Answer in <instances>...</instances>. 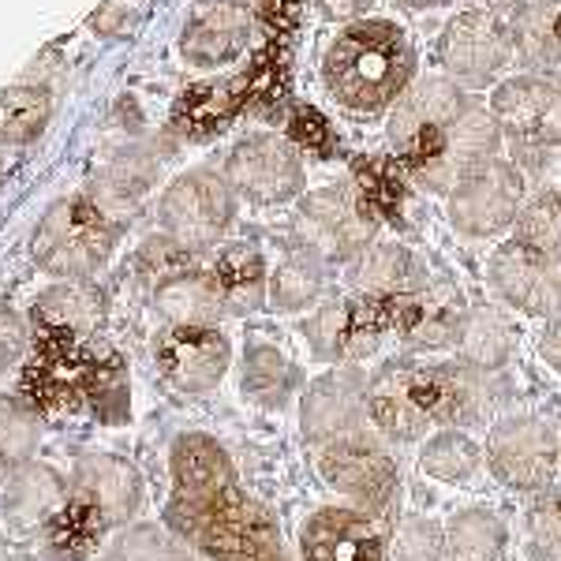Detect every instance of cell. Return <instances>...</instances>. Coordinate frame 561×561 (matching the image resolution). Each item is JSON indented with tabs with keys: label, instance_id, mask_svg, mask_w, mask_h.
I'll return each mask as SVG.
<instances>
[{
	"label": "cell",
	"instance_id": "obj_1",
	"mask_svg": "<svg viewBox=\"0 0 561 561\" xmlns=\"http://www.w3.org/2000/svg\"><path fill=\"white\" fill-rule=\"evenodd\" d=\"M415 53L393 23H356L325 49L330 94L352 113H378L412 87Z\"/></svg>",
	"mask_w": 561,
	"mask_h": 561
},
{
	"label": "cell",
	"instance_id": "obj_2",
	"mask_svg": "<svg viewBox=\"0 0 561 561\" xmlns=\"http://www.w3.org/2000/svg\"><path fill=\"white\" fill-rule=\"evenodd\" d=\"M142 502V479L121 457L90 454L79 457L68 483V502L49 520L53 547L68 558H79L98 536L121 528L135 517Z\"/></svg>",
	"mask_w": 561,
	"mask_h": 561
},
{
	"label": "cell",
	"instance_id": "obj_3",
	"mask_svg": "<svg viewBox=\"0 0 561 561\" xmlns=\"http://www.w3.org/2000/svg\"><path fill=\"white\" fill-rule=\"evenodd\" d=\"M165 528L180 542L217 561L280 554V531L274 513L243 494V486L217 494L210 502H169Z\"/></svg>",
	"mask_w": 561,
	"mask_h": 561
},
{
	"label": "cell",
	"instance_id": "obj_4",
	"mask_svg": "<svg viewBox=\"0 0 561 561\" xmlns=\"http://www.w3.org/2000/svg\"><path fill=\"white\" fill-rule=\"evenodd\" d=\"M113 243H116L113 214H105L90 195H71L60 198L42 217L38 232L31 240V255L45 274L83 280L113 255Z\"/></svg>",
	"mask_w": 561,
	"mask_h": 561
},
{
	"label": "cell",
	"instance_id": "obj_5",
	"mask_svg": "<svg viewBox=\"0 0 561 561\" xmlns=\"http://www.w3.org/2000/svg\"><path fill=\"white\" fill-rule=\"evenodd\" d=\"M367 423L389 442H420L438 423L434 364L397 359L367 382Z\"/></svg>",
	"mask_w": 561,
	"mask_h": 561
},
{
	"label": "cell",
	"instance_id": "obj_6",
	"mask_svg": "<svg viewBox=\"0 0 561 561\" xmlns=\"http://www.w3.org/2000/svg\"><path fill=\"white\" fill-rule=\"evenodd\" d=\"M314 465H319V476L333 491L359 502L367 513L389 510L397 491H401V468L382 446V438L370 431V423L345 434V438L319 446L314 449Z\"/></svg>",
	"mask_w": 561,
	"mask_h": 561
},
{
	"label": "cell",
	"instance_id": "obj_7",
	"mask_svg": "<svg viewBox=\"0 0 561 561\" xmlns=\"http://www.w3.org/2000/svg\"><path fill=\"white\" fill-rule=\"evenodd\" d=\"M296 225H300L304 248L333 262L359 259L378 232L375 206L367 203L364 192H356L348 184H333L307 195L300 203Z\"/></svg>",
	"mask_w": 561,
	"mask_h": 561
},
{
	"label": "cell",
	"instance_id": "obj_8",
	"mask_svg": "<svg viewBox=\"0 0 561 561\" xmlns=\"http://www.w3.org/2000/svg\"><path fill=\"white\" fill-rule=\"evenodd\" d=\"M483 457L497 483H505L510 491L539 494L550 491L561 472V438L536 415H510V420H497L486 434Z\"/></svg>",
	"mask_w": 561,
	"mask_h": 561
},
{
	"label": "cell",
	"instance_id": "obj_9",
	"mask_svg": "<svg viewBox=\"0 0 561 561\" xmlns=\"http://www.w3.org/2000/svg\"><path fill=\"white\" fill-rule=\"evenodd\" d=\"M158 217L176 248H184V251L214 248V243L229 232L232 217H237L232 184L210 173V169L184 173L169 184L165 195H161Z\"/></svg>",
	"mask_w": 561,
	"mask_h": 561
},
{
	"label": "cell",
	"instance_id": "obj_10",
	"mask_svg": "<svg viewBox=\"0 0 561 561\" xmlns=\"http://www.w3.org/2000/svg\"><path fill=\"white\" fill-rule=\"evenodd\" d=\"M497 147H502V128L494 113L483 105H468L465 113L449 124L427 150L415 153L412 176L427 192H454L460 180H468L476 169L491 165Z\"/></svg>",
	"mask_w": 561,
	"mask_h": 561
},
{
	"label": "cell",
	"instance_id": "obj_11",
	"mask_svg": "<svg viewBox=\"0 0 561 561\" xmlns=\"http://www.w3.org/2000/svg\"><path fill=\"white\" fill-rule=\"evenodd\" d=\"M524 210V176L510 161H491L476 169L468 180L449 192V221L457 232L476 240L497 237L510 225H517Z\"/></svg>",
	"mask_w": 561,
	"mask_h": 561
},
{
	"label": "cell",
	"instance_id": "obj_12",
	"mask_svg": "<svg viewBox=\"0 0 561 561\" xmlns=\"http://www.w3.org/2000/svg\"><path fill=\"white\" fill-rule=\"evenodd\" d=\"M468 314L472 311H468L465 296L454 285L427 280L423 288L389 304L386 322L401 337V345H409L412 352H442L460 345Z\"/></svg>",
	"mask_w": 561,
	"mask_h": 561
},
{
	"label": "cell",
	"instance_id": "obj_13",
	"mask_svg": "<svg viewBox=\"0 0 561 561\" xmlns=\"http://www.w3.org/2000/svg\"><path fill=\"white\" fill-rule=\"evenodd\" d=\"M158 370L180 393H206L225 378L232 345L217 325H169L153 348Z\"/></svg>",
	"mask_w": 561,
	"mask_h": 561
},
{
	"label": "cell",
	"instance_id": "obj_14",
	"mask_svg": "<svg viewBox=\"0 0 561 561\" xmlns=\"http://www.w3.org/2000/svg\"><path fill=\"white\" fill-rule=\"evenodd\" d=\"M229 184L251 203H288L304 192V161L277 135H251L229 153Z\"/></svg>",
	"mask_w": 561,
	"mask_h": 561
},
{
	"label": "cell",
	"instance_id": "obj_15",
	"mask_svg": "<svg viewBox=\"0 0 561 561\" xmlns=\"http://www.w3.org/2000/svg\"><path fill=\"white\" fill-rule=\"evenodd\" d=\"M367 382L359 367H337L304 389L300 431L314 449L367 427Z\"/></svg>",
	"mask_w": 561,
	"mask_h": 561
},
{
	"label": "cell",
	"instance_id": "obj_16",
	"mask_svg": "<svg viewBox=\"0 0 561 561\" xmlns=\"http://www.w3.org/2000/svg\"><path fill=\"white\" fill-rule=\"evenodd\" d=\"M491 285L505 304L531 319H558L561 314V259L539 255L517 240L494 251Z\"/></svg>",
	"mask_w": 561,
	"mask_h": 561
},
{
	"label": "cell",
	"instance_id": "obj_17",
	"mask_svg": "<svg viewBox=\"0 0 561 561\" xmlns=\"http://www.w3.org/2000/svg\"><path fill=\"white\" fill-rule=\"evenodd\" d=\"M513 34L491 12H465L442 34V65L460 87H486L510 65Z\"/></svg>",
	"mask_w": 561,
	"mask_h": 561
},
{
	"label": "cell",
	"instance_id": "obj_18",
	"mask_svg": "<svg viewBox=\"0 0 561 561\" xmlns=\"http://www.w3.org/2000/svg\"><path fill=\"white\" fill-rule=\"evenodd\" d=\"M304 561H389V536L375 513L325 505L300 528Z\"/></svg>",
	"mask_w": 561,
	"mask_h": 561
},
{
	"label": "cell",
	"instance_id": "obj_19",
	"mask_svg": "<svg viewBox=\"0 0 561 561\" xmlns=\"http://www.w3.org/2000/svg\"><path fill=\"white\" fill-rule=\"evenodd\" d=\"M386 314L375 311L370 300H330L307 319L304 337L311 352L325 364L337 367H356L359 359H367L378 348V337L386 330Z\"/></svg>",
	"mask_w": 561,
	"mask_h": 561
},
{
	"label": "cell",
	"instance_id": "obj_20",
	"mask_svg": "<svg viewBox=\"0 0 561 561\" xmlns=\"http://www.w3.org/2000/svg\"><path fill=\"white\" fill-rule=\"evenodd\" d=\"M491 113L502 135L520 147H561V83L539 76L510 79L494 90Z\"/></svg>",
	"mask_w": 561,
	"mask_h": 561
},
{
	"label": "cell",
	"instance_id": "obj_21",
	"mask_svg": "<svg viewBox=\"0 0 561 561\" xmlns=\"http://www.w3.org/2000/svg\"><path fill=\"white\" fill-rule=\"evenodd\" d=\"M468 108L454 79H415L389 108V142L412 158L427 150L449 124Z\"/></svg>",
	"mask_w": 561,
	"mask_h": 561
},
{
	"label": "cell",
	"instance_id": "obj_22",
	"mask_svg": "<svg viewBox=\"0 0 561 561\" xmlns=\"http://www.w3.org/2000/svg\"><path fill=\"white\" fill-rule=\"evenodd\" d=\"M248 0H195L180 34V53L195 68H214L232 60L251 38Z\"/></svg>",
	"mask_w": 561,
	"mask_h": 561
},
{
	"label": "cell",
	"instance_id": "obj_23",
	"mask_svg": "<svg viewBox=\"0 0 561 561\" xmlns=\"http://www.w3.org/2000/svg\"><path fill=\"white\" fill-rule=\"evenodd\" d=\"M169 472H173V497L169 502H210V497L240 486V476L225 446L198 431L180 434L173 442Z\"/></svg>",
	"mask_w": 561,
	"mask_h": 561
},
{
	"label": "cell",
	"instance_id": "obj_24",
	"mask_svg": "<svg viewBox=\"0 0 561 561\" xmlns=\"http://www.w3.org/2000/svg\"><path fill=\"white\" fill-rule=\"evenodd\" d=\"M427 270L423 262L412 255L404 243H375L352 266V285L364 300H401V296L415 293V288L427 285Z\"/></svg>",
	"mask_w": 561,
	"mask_h": 561
},
{
	"label": "cell",
	"instance_id": "obj_25",
	"mask_svg": "<svg viewBox=\"0 0 561 561\" xmlns=\"http://www.w3.org/2000/svg\"><path fill=\"white\" fill-rule=\"evenodd\" d=\"M38 325L42 337H60V341H83L102 325L105 304L102 293L83 280H65V285H53L49 293L38 300Z\"/></svg>",
	"mask_w": 561,
	"mask_h": 561
},
{
	"label": "cell",
	"instance_id": "obj_26",
	"mask_svg": "<svg viewBox=\"0 0 561 561\" xmlns=\"http://www.w3.org/2000/svg\"><path fill=\"white\" fill-rule=\"evenodd\" d=\"M153 307L161 311V319H169V325H214L225 314L214 274H198V270L161 277L153 288Z\"/></svg>",
	"mask_w": 561,
	"mask_h": 561
},
{
	"label": "cell",
	"instance_id": "obj_27",
	"mask_svg": "<svg viewBox=\"0 0 561 561\" xmlns=\"http://www.w3.org/2000/svg\"><path fill=\"white\" fill-rule=\"evenodd\" d=\"M240 389L262 409H285L288 401H296V393L304 389V375L293 359L274 345H251L243 352V370H240Z\"/></svg>",
	"mask_w": 561,
	"mask_h": 561
},
{
	"label": "cell",
	"instance_id": "obj_28",
	"mask_svg": "<svg viewBox=\"0 0 561 561\" xmlns=\"http://www.w3.org/2000/svg\"><path fill=\"white\" fill-rule=\"evenodd\" d=\"M210 274L217 280V288H221L225 311H232V314L259 311L270 293L266 262H262L259 251L248 248V243H237V248L221 251Z\"/></svg>",
	"mask_w": 561,
	"mask_h": 561
},
{
	"label": "cell",
	"instance_id": "obj_29",
	"mask_svg": "<svg viewBox=\"0 0 561 561\" xmlns=\"http://www.w3.org/2000/svg\"><path fill=\"white\" fill-rule=\"evenodd\" d=\"M505 542H510L505 520L486 505H468L446 524L442 561H502Z\"/></svg>",
	"mask_w": 561,
	"mask_h": 561
},
{
	"label": "cell",
	"instance_id": "obj_30",
	"mask_svg": "<svg viewBox=\"0 0 561 561\" xmlns=\"http://www.w3.org/2000/svg\"><path fill=\"white\" fill-rule=\"evenodd\" d=\"M513 49L536 68L554 65L561 57L558 0H524L513 20Z\"/></svg>",
	"mask_w": 561,
	"mask_h": 561
},
{
	"label": "cell",
	"instance_id": "obj_31",
	"mask_svg": "<svg viewBox=\"0 0 561 561\" xmlns=\"http://www.w3.org/2000/svg\"><path fill=\"white\" fill-rule=\"evenodd\" d=\"M483 465H486L483 449L465 431H438L420 449L423 476L438 479V483H468Z\"/></svg>",
	"mask_w": 561,
	"mask_h": 561
},
{
	"label": "cell",
	"instance_id": "obj_32",
	"mask_svg": "<svg viewBox=\"0 0 561 561\" xmlns=\"http://www.w3.org/2000/svg\"><path fill=\"white\" fill-rule=\"evenodd\" d=\"M322 288H325L322 259L304 248L274 270V277H270V300H274L277 311H304V307L319 300Z\"/></svg>",
	"mask_w": 561,
	"mask_h": 561
},
{
	"label": "cell",
	"instance_id": "obj_33",
	"mask_svg": "<svg viewBox=\"0 0 561 561\" xmlns=\"http://www.w3.org/2000/svg\"><path fill=\"white\" fill-rule=\"evenodd\" d=\"M457 348H460V359H465V364H472L476 370H486V375H497L513 352V333L502 314L472 311L468 314V325H465V337H460Z\"/></svg>",
	"mask_w": 561,
	"mask_h": 561
},
{
	"label": "cell",
	"instance_id": "obj_34",
	"mask_svg": "<svg viewBox=\"0 0 561 561\" xmlns=\"http://www.w3.org/2000/svg\"><path fill=\"white\" fill-rule=\"evenodd\" d=\"M53 98L45 87H12L0 98V142H31L49 124Z\"/></svg>",
	"mask_w": 561,
	"mask_h": 561
},
{
	"label": "cell",
	"instance_id": "obj_35",
	"mask_svg": "<svg viewBox=\"0 0 561 561\" xmlns=\"http://www.w3.org/2000/svg\"><path fill=\"white\" fill-rule=\"evenodd\" d=\"M524 542L531 561H561V491H539L524 510Z\"/></svg>",
	"mask_w": 561,
	"mask_h": 561
},
{
	"label": "cell",
	"instance_id": "obj_36",
	"mask_svg": "<svg viewBox=\"0 0 561 561\" xmlns=\"http://www.w3.org/2000/svg\"><path fill=\"white\" fill-rule=\"evenodd\" d=\"M105 561H192V554H187V542H180L169 531L153 528V524H135L113 539Z\"/></svg>",
	"mask_w": 561,
	"mask_h": 561
},
{
	"label": "cell",
	"instance_id": "obj_37",
	"mask_svg": "<svg viewBox=\"0 0 561 561\" xmlns=\"http://www.w3.org/2000/svg\"><path fill=\"white\" fill-rule=\"evenodd\" d=\"M153 173H158V165H153L150 158H142V153H128V158H121L102 176L98 195H90V198H94L105 214L113 210V206H131V203H139L142 192L150 187Z\"/></svg>",
	"mask_w": 561,
	"mask_h": 561
},
{
	"label": "cell",
	"instance_id": "obj_38",
	"mask_svg": "<svg viewBox=\"0 0 561 561\" xmlns=\"http://www.w3.org/2000/svg\"><path fill=\"white\" fill-rule=\"evenodd\" d=\"M517 243L539 255L561 259V203L554 195H539L517 217Z\"/></svg>",
	"mask_w": 561,
	"mask_h": 561
},
{
	"label": "cell",
	"instance_id": "obj_39",
	"mask_svg": "<svg viewBox=\"0 0 561 561\" xmlns=\"http://www.w3.org/2000/svg\"><path fill=\"white\" fill-rule=\"evenodd\" d=\"M38 438H42L38 420L26 409H20V404L0 397V472L31 460L34 449H38Z\"/></svg>",
	"mask_w": 561,
	"mask_h": 561
},
{
	"label": "cell",
	"instance_id": "obj_40",
	"mask_svg": "<svg viewBox=\"0 0 561 561\" xmlns=\"http://www.w3.org/2000/svg\"><path fill=\"white\" fill-rule=\"evenodd\" d=\"M442 550H446V528L427 517H404L389 539L393 561H442Z\"/></svg>",
	"mask_w": 561,
	"mask_h": 561
},
{
	"label": "cell",
	"instance_id": "obj_41",
	"mask_svg": "<svg viewBox=\"0 0 561 561\" xmlns=\"http://www.w3.org/2000/svg\"><path fill=\"white\" fill-rule=\"evenodd\" d=\"M26 325L20 314L12 311V307L0 304V375H4L8 367L15 364V359L26 352Z\"/></svg>",
	"mask_w": 561,
	"mask_h": 561
},
{
	"label": "cell",
	"instance_id": "obj_42",
	"mask_svg": "<svg viewBox=\"0 0 561 561\" xmlns=\"http://www.w3.org/2000/svg\"><path fill=\"white\" fill-rule=\"evenodd\" d=\"M542 359H547L554 370H561V314L550 319L547 333H542Z\"/></svg>",
	"mask_w": 561,
	"mask_h": 561
},
{
	"label": "cell",
	"instance_id": "obj_43",
	"mask_svg": "<svg viewBox=\"0 0 561 561\" xmlns=\"http://www.w3.org/2000/svg\"><path fill=\"white\" fill-rule=\"evenodd\" d=\"M325 12L333 15V20H352V15H359L364 8H370L375 0H322Z\"/></svg>",
	"mask_w": 561,
	"mask_h": 561
},
{
	"label": "cell",
	"instance_id": "obj_44",
	"mask_svg": "<svg viewBox=\"0 0 561 561\" xmlns=\"http://www.w3.org/2000/svg\"><path fill=\"white\" fill-rule=\"evenodd\" d=\"M404 8H415V12H420V8H438V4H446V0H401Z\"/></svg>",
	"mask_w": 561,
	"mask_h": 561
},
{
	"label": "cell",
	"instance_id": "obj_45",
	"mask_svg": "<svg viewBox=\"0 0 561 561\" xmlns=\"http://www.w3.org/2000/svg\"><path fill=\"white\" fill-rule=\"evenodd\" d=\"M248 561H288L285 554H266V558H248Z\"/></svg>",
	"mask_w": 561,
	"mask_h": 561
},
{
	"label": "cell",
	"instance_id": "obj_46",
	"mask_svg": "<svg viewBox=\"0 0 561 561\" xmlns=\"http://www.w3.org/2000/svg\"><path fill=\"white\" fill-rule=\"evenodd\" d=\"M12 561H31V558H12Z\"/></svg>",
	"mask_w": 561,
	"mask_h": 561
},
{
	"label": "cell",
	"instance_id": "obj_47",
	"mask_svg": "<svg viewBox=\"0 0 561 561\" xmlns=\"http://www.w3.org/2000/svg\"><path fill=\"white\" fill-rule=\"evenodd\" d=\"M0 173H4V169H0Z\"/></svg>",
	"mask_w": 561,
	"mask_h": 561
}]
</instances>
